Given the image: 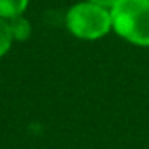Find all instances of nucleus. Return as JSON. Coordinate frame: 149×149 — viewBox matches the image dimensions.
<instances>
[{
  "label": "nucleus",
  "mask_w": 149,
  "mask_h": 149,
  "mask_svg": "<svg viewBox=\"0 0 149 149\" xmlns=\"http://www.w3.org/2000/svg\"><path fill=\"white\" fill-rule=\"evenodd\" d=\"M88 2H93V4L102 6V7H112L116 4V0H88Z\"/></svg>",
  "instance_id": "423d86ee"
},
{
  "label": "nucleus",
  "mask_w": 149,
  "mask_h": 149,
  "mask_svg": "<svg viewBox=\"0 0 149 149\" xmlns=\"http://www.w3.org/2000/svg\"><path fill=\"white\" fill-rule=\"evenodd\" d=\"M11 28H13V35L14 39H21L25 40L28 35H30V23L21 18V16H16V18H11Z\"/></svg>",
  "instance_id": "39448f33"
},
{
  "label": "nucleus",
  "mask_w": 149,
  "mask_h": 149,
  "mask_svg": "<svg viewBox=\"0 0 149 149\" xmlns=\"http://www.w3.org/2000/svg\"><path fill=\"white\" fill-rule=\"evenodd\" d=\"M28 0H0V18H16L26 9Z\"/></svg>",
  "instance_id": "7ed1b4c3"
},
{
  "label": "nucleus",
  "mask_w": 149,
  "mask_h": 149,
  "mask_svg": "<svg viewBox=\"0 0 149 149\" xmlns=\"http://www.w3.org/2000/svg\"><path fill=\"white\" fill-rule=\"evenodd\" d=\"M67 26L72 35L84 40L104 37L112 28L111 11L93 2H81L67 13Z\"/></svg>",
  "instance_id": "f03ea898"
},
{
  "label": "nucleus",
  "mask_w": 149,
  "mask_h": 149,
  "mask_svg": "<svg viewBox=\"0 0 149 149\" xmlns=\"http://www.w3.org/2000/svg\"><path fill=\"white\" fill-rule=\"evenodd\" d=\"M13 40H14V35H13L11 21L6 18H0V56H4L9 51Z\"/></svg>",
  "instance_id": "20e7f679"
},
{
  "label": "nucleus",
  "mask_w": 149,
  "mask_h": 149,
  "mask_svg": "<svg viewBox=\"0 0 149 149\" xmlns=\"http://www.w3.org/2000/svg\"><path fill=\"white\" fill-rule=\"evenodd\" d=\"M111 19L119 37L137 46H149V0H116Z\"/></svg>",
  "instance_id": "f257e3e1"
}]
</instances>
